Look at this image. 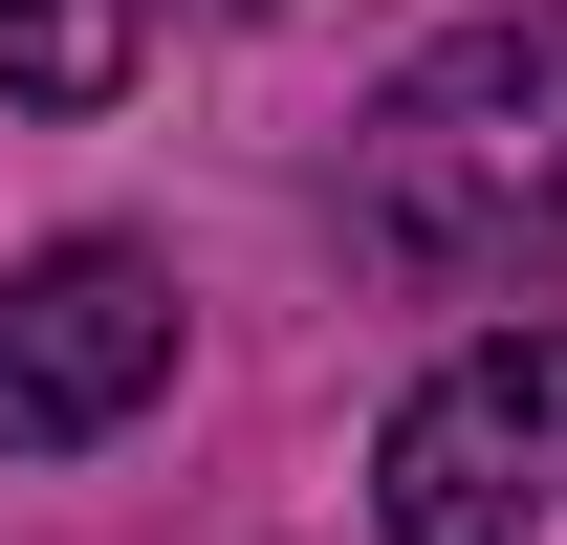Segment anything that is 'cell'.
I'll return each instance as SVG.
<instances>
[{
    "label": "cell",
    "mask_w": 567,
    "mask_h": 545,
    "mask_svg": "<svg viewBox=\"0 0 567 545\" xmlns=\"http://www.w3.org/2000/svg\"><path fill=\"white\" fill-rule=\"evenodd\" d=\"M371 502L393 545H567V328H481L458 371H415Z\"/></svg>",
    "instance_id": "obj_2"
},
{
    "label": "cell",
    "mask_w": 567,
    "mask_h": 545,
    "mask_svg": "<svg viewBox=\"0 0 567 545\" xmlns=\"http://www.w3.org/2000/svg\"><path fill=\"white\" fill-rule=\"evenodd\" d=\"M153 371H175V284L132 240H44L0 284V459H87L110 414H153Z\"/></svg>",
    "instance_id": "obj_3"
},
{
    "label": "cell",
    "mask_w": 567,
    "mask_h": 545,
    "mask_svg": "<svg viewBox=\"0 0 567 545\" xmlns=\"http://www.w3.org/2000/svg\"><path fill=\"white\" fill-rule=\"evenodd\" d=\"M0 88L22 110H110L132 88V0H0Z\"/></svg>",
    "instance_id": "obj_4"
},
{
    "label": "cell",
    "mask_w": 567,
    "mask_h": 545,
    "mask_svg": "<svg viewBox=\"0 0 567 545\" xmlns=\"http://www.w3.org/2000/svg\"><path fill=\"white\" fill-rule=\"evenodd\" d=\"M350 240L436 306H502V284H567V0H502L458 44L371 88L350 132Z\"/></svg>",
    "instance_id": "obj_1"
}]
</instances>
